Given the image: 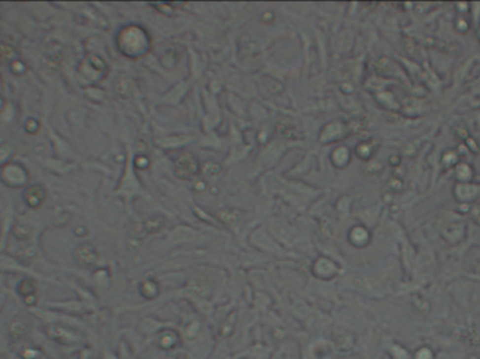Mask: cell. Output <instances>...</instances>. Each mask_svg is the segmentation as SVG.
<instances>
[{
	"instance_id": "16",
	"label": "cell",
	"mask_w": 480,
	"mask_h": 359,
	"mask_svg": "<svg viewBox=\"0 0 480 359\" xmlns=\"http://www.w3.org/2000/svg\"><path fill=\"white\" fill-rule=\"evenodd\" d=\"M471 359H479V358H476V357H473V358H471Z\"/></svg>"
},
{
	"instance_id": "12",
	"label": "cell",
	"mask_w": 480,
	"mask_h": 359,
	"mask_svg": "<svg viewBox=\"0 0 480 359\" xmlns=\"http://www.w3.org/2000/svg\"><path fill=\"white\" fill-rule=\"evenodd\" d=\"M471 216H472V219L473 221L476 222L478 225H480V208L478 206V208H473L471 211Z\"/></svg>"
},
{
	"instance_id": "1",
	"label": "cell",
	"mask_w": 480,
	"mask_h": 359,
	"mask_svg": "<svg viewBox=\"0 0 480 359\" xmlns=\"http://www.w3.org/2000/svg\"><path fill=\"white\" fill-rule=\"evenodd\" d=\"M425 44L427 46H431V48H435L441 52H445V54H449V55H458L461 52V48L458 44L455 42H449V41H443V39H434V38H427L425 39Z\"/></svg>"
},
{
	"instance_id": "5",
	"label": "cell",
	"mask_w": 480,
	"mask_h": 359,
	"mask_svg": "<svg viewBox=\"0 0 480 359\" xmlns=\"http://www.w3.org/2000/svg\"><path fill=\"white\" fill-rule=\"evenodd\" d=\"M463 340L466 341L471 347H479L480 345V330L478 327H471L463 332Z\"/></svg>"
},
{
	"instance_id": "7",
	"label": "cell",
	"mask_w": 480,
	"mask_h": 359,
	"mask_svg": "<svg viewBox=\"0 0 480 359\" xmlns=\"http://www.w3.org/2000/svg\"><path fill=\"white\" fill-rule=\"evenodd\" d=\"M413 304H414L415 310H417L418 313L425 314V313H428V312H430V303H428V300H427V299H424V297H421V296L415 297L414 303Z\"/></svg>"
},
{
	"instance_id": "3",
	"label": "cell",
	"mask_w": 480,
	"mask_h": 359,
	"mask_svg": "<svg viewBox=\"0 0 480 359\" xmlns=\"http://www.w3.org/2000/svg\"><path fill=\"white\" fill-rule=\"evenodd\" d=\"M465 233H466V226L463 223H451V225H448V228H445L444 237L449 243H456L463 239Z\"/></svg>"
},
{
	"instance_id": "14",
	"label": "cell",
	"mask_w": 480,
	"mask_h": 359,
	"mask_svg": "<svg viewBox=\"0 0 480 359\" xmlns=\"http://www.w3.org/2000/svg\"><path fill=\"white\" fill-rule=\"evenodd\" d=\"M475 271L478 272V274H480V258L478 260V262H476V265H475Z\"/></svg>"
},
{
	"instance_id": "6",
	"label": "cell",
	"mask_w": 480,
	"mask_h": 359,
	"mask_svg": "<svg viewBox=\"0 0 480 359\" xmlns=\"http://www.w3.org/2000/svg\"><path fill=\"white\" fill-rule=\"evenodd\" d=\"M456 175L461 181H471L472 177H473V171H472V167L462 163L459 166L456 167Z\"/></svg>"
},
{
	"instance_id": "11",
	"label": "cell",
	"mask_w": 480,
	"mask_h": 359,
	"mask_svg": "<svg viewBox=\"0 0 480 359\" xmlns=\"http://www.w3.org/2000/svg\"><path fill=\"white\" fill-rule=\"evenodd\" d=\"M455 133H456V136L458 138H461V139H468V131H466V128H463V127H456L455 128Z\"/></svg>"
},
{
	"instance_id": "15",
	"label": "cell",
	"mask_w": 480,
	"mask_h": 359,
	"mask_svg": "<svg viewBox=\"0 0 480 359\" xmlns=\"http://www.w3.org/2000/svg\"><path fill=\"white\" fill-rule=\"evenodd\" d=\"M478 37H479V39H480V27H479V30H478Z\"/></svg>"
},
{
	"instance_id": "9",
	"label": "cell",
	"mask_w": 480,
	"mask_h": 359,
	"mask_svg": "<svg viewBox=\"0 0 480 359\" xmlns=\"http://www.w3.org/2000/svg\"><path fill=\"white\" fill-rule=\"evenodd\" d=\"M414 359H434V352L428 347H423L415 352Z\"/></svg>"
},
{
	"instance_id": "4",
	"label": "cell",
	"mask_w": 480,
	"mask_h": 359,
	"mask_svg": "<svg viewBox=\"0 0 480 359\" xmlns=\"http://www.w3.org/2000/svg\"><path fill=\"white\" fill-rule=\"evenodd\" d=\"M76 260L84 265V267H89V265H93L97 260V256L96 253L90 249V246H80L79 250L76 251Z\"/></svg>"
},
{
	"instance_id": "8",
	"label": "cell",
	"mask_w": 480,
	"mask_h": 359,
	"mask_svg": "<svg viewBox=\"0 0 480 359\" xmlns=\"http://www.w3.org/2000/svg\"><path fill=\"white\" fill-rule=\"evenodd\" d=\"M456 163H458V155H456L453 150H449V152H446V153L444 155L443 157L444 166L451 167V166H455Z\"/></svg>"
},
{
	"instance_id": "10",
	"label": "cell",
	"mask_w": 480,
	"mask_h": 359,
	"mask_svg": "<svg viewBox=\"0 0 480 359\" xmlns=\"http://www.w3.org/2000/svg\"><path fill=\"white\" fill-rule=\"evenodd\" d=\"M34 291H35V286H34L33 282H30V281H24V282L20 285V292H21L24 296L33 295Z\"/></svg>"
},
{
	"instance_id": "2",
	"label": "cell",
	"mask_w": 480,
	"mask_h": 359,
	"mask_svg": "<svg viewBox=\"0 0 480 359\" xmlns=\"http://www.w3.org/2000/svg\"><path fill=\"white\" fill-rule=\"evenodd\" d=\"M24 198H26V201H27V203L30 205V206L37 208V206H39V205L42 203V201H44V198H45V191H44V188H42L41 185H34V187H30L27 191H26Z\"/></svg>"
},
{
	"instance_id": "13",
	"label": "cell",
	"mask_w": 480,
	"mask_h": 359,
	"mask_svg": "<svg viewBox=\"0 0 480 359\" xmlns=\"http://www.w3.org/2000/svg\"><path fill=\"white\" fill-rule=\"evenodd\" d=\"M466 142H468V145H469V149H472L473 152H478V150H479V149H478V146H476V143H475V140H473L472 138L466 139Z\"/></svg>"
}]
</instances>
